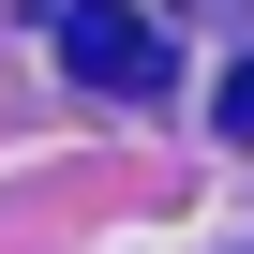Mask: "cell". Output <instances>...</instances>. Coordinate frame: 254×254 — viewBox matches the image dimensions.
<instances>
[{
    "label": "cell",
    "mask_w": 254,
    "mask_h": 254,
    "mask_svg": "<svg viewBox=\"0 0 254 254\" xmlns=\"http://www.w3.org/2000/svg\"><path fill=\"white\" fill-rule=\"evenodd\" d=\"M45 30H60V60H75L90 90H120V105L165 90V30L135 15V0H75V15H45Z\"/></svg>",
    "instance_id": "6da1fadb"
},
{
    "label": "cell",
    "mask_w": 254,
    "mask_h": 254,
    "mask_svg": "<svg viewBox=\"0 0 254 254\" xmlns=\"http://www.w3.org/2000/svg\"><path fill=\"white\" fill-rule=\"evenodd\" d=\"M224 135H254V60H239V75H224Z\"/></svg>",
    "instance_id": "7a4b0ae2"
}]
</instances>
